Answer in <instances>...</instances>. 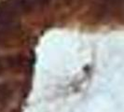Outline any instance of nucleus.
<instances>
[{
    "label": "nucleus",
    "mask_w": 124,
    "mask_h": 112,
    "mask_svg": "<svg viewBox=\"0 0 124 112\" xmlns=\"http://www.w3.org/2000/svg\"><path fill=\"white\" fill-rule=\"evenodd\" d=\"M17 24L16 17L0 9V31H8Z\"/></svg>",
    "instance_id": "1"
}]
</instances>
